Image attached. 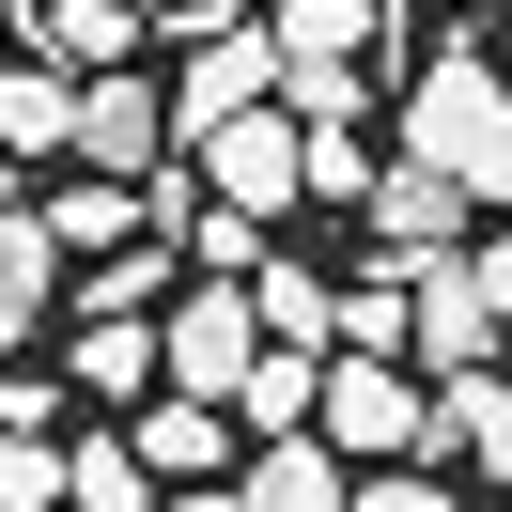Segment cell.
Returning <instances> with one entry per match:
<instances>
[{
	"label": "cell",
	"instance_id": "obj_1",
	"mask_svg": "<svg viewBox=\"0 0 512 512\" xmlns=\"http://www.w3.org/2000/svg\"><path fill=\"white\" fill-rule=\"evenodd\" d=\"M404 156H435L466 202H497V218H512V78L466 63V47L419 63V78H404Z\"/></svg>",
	"mask_w": 512,
	"mask_h": 512
},
{
	"label": "cell",
	"instance_id": "obj_2",
	"mask_svg": "<svg viewBox=\"0 0 512 512\" xmlns=\"http://www.w3.org/2000/svg\"><path fill=\"white\" fill-rule=\"evenodd\" d=\"M249 357H264V311H249V280H171V311H156V373L171 388H202V404H233L249 388Z\"/></svg>",
	"mask_w": 512,
	"mask_h": 512
},
{
	"label": "cell",
	"instance_id": "obj_3",
	"mask_svg": "<svg viewBox=\"0 0 512 512\" xmlns=\"http://www.w3.org/2000/svg\"><path fill=\"white\" fill-rule=\"evenodd\" d=\"M187 156H202V202H233V218H295V202H311V125H295L280 94L233 109L218 140H187Z\"/></svg>",
	"mask_w": 512,
	"mask_h": 512
},
{
	"label": "cell",
	"instance_id": "obj_4",
	"mask_svg": "<svg viewBox=\"0 0 512 512\" xmlns=\"http://www.w3.org/2000/svg\"><path fill=\"white\" fill-rule=\"evenodd\" d=\"M311 435L342 450V466H419V435H435V388H404L388 357H326V404Z\"/></svg>",
	"mask_w": 512,
	"mask_h": 512
},
{
	"label": "cell",
	"instance_id": "obj_5",
	"mask_svg": "<svg viewBox=\"0 0 512 512\" xmlns=\"http://www.w3.org/2000/svg\"><path fill=\"white\" fill-rule=\"evenodd\" d=\"M280 94V32L264 16H218V32L187 47V78H171V140H218L233 109H264Z\"/></svg>",
	"mask_w": 512,
	"mask_h": 512
},
{
	"label": "cell",
	"instance_id": "obj_6",
	"mask_svg": "<svg viewBox=\"0 0 512 512\" xmlns=\"http://www.w3.org/2000/svg\"><path fill=\"white\" fill-rule=\"evenodd\" d=\"M78 171H109V187H140V171H171V94L156 78H78V140H63Z\"/></svg>",
	"mask_w": 512,
	"mask_h": 512
},
{
	"label": "cell",
	"instance_id": "obj_7",
	"mask_svg": "<svg viewBox=\"0 0 512 512\" xmlns=\"http://www.w3.org/2000/svg\"><path fill=\"white\" fill-rule=\"evenodd\" d=\"M404 342L435 357V373H481V357H497V295H481V264H466V249L404 264Z\"/></svg>",
	"mask_w": 512,
	"mask_h": 512
},
{
	"label": "cell",
	"instance_id": "obj_8",
	"mask_svg": "<svg viewBox=\"0 0 512 512\" xmlns=\"http://www.w3.org/2000/svg\"><path fill=\"white\" fill-rule=\"evenodd\" d=\"M373 264H435V249H466V187H450L435 156H404V171H373Z\"/></svg>",
	"mask_w": 512,
	"mask_h": 512
},
{
	"label": "cell",
	"instance_id": "obj_9",
	"mask_svg": "<svg viewBox=\"0 0 512 512\" xmlns=\"http://www.w3.org/2000/svg\"><path fill=\"white\" fill-rule=\"evenodd\" d=\"M264 32H280V78H357L388 63V0H280Z\"/></svg>",
	"mask_w": 512,
	"mask_h": 512
},
{
	"label": "cell",
	"instance_id": "obj_10",
	"mask_svg": "<svg viewBox=\"0 0 512 512\" xmlns=\"http://www.w3.org/2000/svg\"><path fill=\"white\" fill-rule=\"evenodd\" d=\"M342 497H357V466L326 435H264L249 466H233V512H342Z\"/></svg>",
	"mask_w": 512,
	"mask_h": 512
},
{
	"label": "cell",
	"instance_id": "obj_11",
	"mask_svg": "<svg viewBox=\"0 0 512 512\" xmlns=\"http://www.w3.org/2000/svg\"><path fill=\"white\" fill-rule=\"evenodd\" d=\"M125 450H140L156 481H218V450H233V404L171 388V404H140V419H125Z\"/></svg>",
	"mask_w": 512,
	"mask_h": 512
},
{
	"label": "cell",
	"instance_id": "obj_12",
	"mask_svg": "<svg viewBox=\"0 0 512 512\" xmlns=\"http://www.w3.org/2000/svg\"><path fill=\"white\" fill-rule=\"evenodd\" d=\"M249 311H264V342L342 357V280H326V264H280V249H264V264H249Z\"/></svg>",
	"mask_w": 512,
	"mask_h": 512
},
{
	"label": "cell",
	"instance_id": "obj_13",
	"mask_svg": "<svg viewBox=\"0 0 512 512\" xmlns=\"http://www.w3.org/2000/svg\"><path fill=\"white\" fill-rule=\"evenodd\" d=\"M419 450H466V466L512 481V388H497V357H481V373H435V435Z\"/></svg>",
	"mask_w": 512,
	"mask_h": 512
},
{
	"label": "cell",
	"instance_id": "obj_14",
	"mask_svg": "<svg viewBox=\"0 0 512 512\" xmlns=\"http://www.w3.org/2000/svg\"><path fill=\"white\" fill-rule=\"evenodd\" d=\"M94 404H140L156 388V311H78V357H63Z\"/></svg>",
	"mask_w": 512,
	"mask_h": 512
},
{
	"label": "cell",
	"instance_id": "obj_15",
	"mask_svg": "<svg viewBox=\"0 0 512 512\" xmlns=\"http://www.w3.org/2000/svg\"><path fill=\"white\" fill-rule=\"evenodd\" d=\"M78 140V78L63 63H0V156H63Z\"/></svg>",
	"mask_w": 512,
	"mask_h": 512
},
{
	"label": "cell",
	"instance_id": "obj_16",
	"mask_svg": "<svg viewBox=\"0 0 512 512\" xmlns=\"http://www.w3.org/2000/svg\"><path fill=\"white\" fill-rule=\"evenodd\" d=\"M32 47H47L63 78H109V63L140 47V16H125V0H32Z\"/></svg>",
	"mask_w": 512,
	"mask_h": 512
},
{
	"label": "cell",
	"instance_id": "obj_17",
	"mask_svg": "<svg viewBox=\"0 0 512 512\" xmlns=\"http://www.w3.org/2000/svg\"><path fill=\"white\" fill-rule=\"evenodd\" d=\"M311 404H326V357H311V342H264L249 388H233V419H249V435H311Z\"/></svg>",
	"mask_w": 512,
	"mask_h": 512
},
{
	"label": "cell",
	"instance_id": "obj_18",
	"mask_svg": "<svg viewBox=\"0 0 512 512\" xmlns=\"http://www.w3.org/2000/svg\"><path fill=\"white\" fill-rule=\"evenodd\" d=\"M156 497H171V481L140 466L125 435H63V512H156Z\"/></svg>",
	"mask_w": 512,
	"mask_h": 512
},
{
	"label": "cell",
	"instance_id": "obj_19",
	"mask_svg": "<svg viewBox=\"0 0 512 512\" xmlns=\"http://www.w3.org/2000/svg\"><path fill=\"white\" fill-rule=\"evenodd\" d=\"M63 295V233H47V202H0V311H47Z\"/></svg>",
	"mask_w": 512,
	"mask_h": 512
},
{
	"label": "cell",
	"instance_id": "obj_20",
	"mask_svg": "<svg viewBox=\"0 0 512 512\" xmlns=\"http://www.w3.org/2000/svg\"><path fill=\"white\" fill-rule=\"evenodd\" d=\"M47 233H63V249H125V233H140V187H109V171H78V187L47 202Z\"/></svg>",
	"mask_w": 512,
	"mask_h": 512
},
{
	"label": "cell",
	"instance_id": "obj_21",
	"mask_svg": "<svg viewBox=\"0 0 512 512\" xmlns=\"http://www.w3.org/2000/svg\"><path fill=\"white\" fill-rule=\"evenodd\" d=\"M0 512H63V435H0Z\"/></svg>",
	"mask_w": 512,
	"mask_h": 512
},
{
	"label": "cell",
	"instance_id": "obj_22",
	"mask_svg": "<svg viewBox=\"0 0 512 512\" xmlns=\"http://www.w3.org/2000/svg\"><path fill=\"white\" fill-rule=\"evenodd\" d=\"M311 202H373V156H357V125H311Z\"/></svg>",
	"mask_w": 512,
	"mask_h": 512
},
{
	"label": "cell",
	"instance_id": "obj_23",
	"mask_svg": "<svg viewBox=\"0 0 512 512\" xmlns=\"http://www.w3.org/2000/svg\"><path fill=\"white\" fill-rule=\"evenodd\" d=\"M0 435H63V388H47V373H0Z\"/></svg>",
	"mask_w": 512,
	"mask_h": 512
},
{
	"label": "cell",
	"instance_id": "obj_24",
	"mask_svg": "<svg viewBox=\"0 0 512 512\" xmlns=\"http://www.w3.org/2000/svg\"><path fill=\"white\" fill-rule=\"evenodd\" d=\"M342 512H450V497H435V481H419V466H373V481H357Z\"/></svg>",
	"mask_w": 512,
	"mask_h": 512
},
{
	"label": "cell",
	"instance_id": "obj_25",
	"mask_svg": "<svg viewBox=\"0 0 512 512\" xmlns=\"http://www.w3.org/2000/svg\"><path fill=\"white\" fill-rule=\"evenodd\" d=\"M466 264H481V295H497V342H512V218H497V233H466Z\"/></svg>",
	"mask_w": 512,
	"mask_h": 512
},
{
	"label": "cell",
	"instance_id": "obj_26",
	"mask_svg": "<svg viewBox=\"0 0 512 512\" xmlns=\"http://www.w3.org/2000/svg\"><path fill=\"white\" fill-rule=\"evenodd\" d=\"M156 512H233V481H171V497Z\"/></svg>",
	"mask_w": 512,
	"mask_h": 512
},
{
	"label": "cell",
	"instance_id": "obj_27",
	"mask_svg": "<svg viewBox=\"0 0 512 512\" xmlns=\"http://www.w3.org/2000/svg\"><path fill=\"white\" fill-rule=\"evenodd\" d=\"M125 16H140V32H156V16H171V0H125Z\"/></svg>",
	"mask_w": 512,
	"mask_h": 512
}]
</instances>
